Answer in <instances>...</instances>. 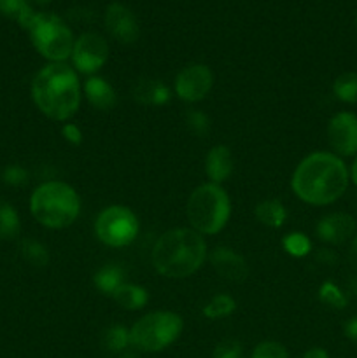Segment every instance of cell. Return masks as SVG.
I'll list each match as a JSON object with an SVG mask.
<instances>
[{
    "instance_id": "1",
    "label": "cell",
    "mask_w": 357,
    "mask_h": 358,
    "mask_svg": "<svg viewBox=\"0 0 357 358\" xmlns=\"http://www.w3.org/2000/svg\"><path fill=\"white\" fill-rule=\"evenodd\" d=\"M349 168L331 152H312L294 170L290 185L301 201L326 206L338 201L349 187Z\"/></svg>"
},
{
    "instance_id": "2",
    "label": "cell",
    "mask_w": 357,
    "mask_h": 358,
    "mask_svg": "<svg viewBox=\"0 0 357 358\" xmlns=\"http://www.w3.org/2000/svg\"><path fill=\"white\" fill-rule=\"evenodd\" d=\"M31 98L46 117L69 121L80 105V84L76 70L65 63L46 65L31 80Z\"/></svg>"
},
{
    "instance_id": "3",
    "label": "cell",
    "mask_w": 357,
    "mask_h": 358,
    "mask_svg": "<svg viewBox=\"0 0 357 358\" xmlns=\"http://www.w3.org/2000/svg\"><path fill=\"white\" fill-rule=\"evenodd\" d=\"M153 266L164 278H188L206 259V243L200 233L188 227L170 229L153 247Z\"/></svg>"
},
{
    "instance_id": "4",
    "label": "cell",
    "mask_w": 357,
    "mask_h": 358,
    "mask_svg": "<svg viewBox=\"0 0 357 358\" xmlns=\"http://www.w3.org/2000/svg\"><path fill=\"white\" fill-rule=\"evenodd\" d=\"M30 212L41 226L48 229H65L79 217V194L65 182H44L31 194Z\"/></svg>"
},
{
    "instance_id": "5",
    "label": "cell",
    "mask_w": 357,
    "mask_h": 358,
    "mask_svg": "<svg viewBox=\"0 0 357 358\" xmlns=\"http://www.w3.org/2000/svg\"><path fill=\"white\" fill-rule=\"evenodd\" d=\"M188 220L191 229L202 236H214L226 227L231 215V201L219 184H203L188 199Z\"/></svg>"
},
{
    "instance_id": "6",
    "label": "cell",
    "mask_w": 357,
    "mask_h": 358,
    "mask_svg": "<svg viewBox=\"0 0 357 358\" xmlns=\"http://www.w3.org/2000/svg\"><path fill=\"white\" fill-rule=\"evenodd\" d=\"M30 41L41 56L51 63H63L72 56L74 35L69 24L52 13H35L27 28Z\"/></svg>"
},
{
    "instance_id": "7",
    "label": "cell",
    "mask_w": 357,
    "mask_h": 358,
    "mask_svg": "<svg viewBox=\"0 0 357 358\" xmlns=\"http://www.w3.org/2000/svg\"><path fill=\"white\" fill-rule=\"evenodd\" d=\"M182 327L184 322L174 311H153L133 324L130 329V343L140 352H161L177 341Z\"/></svg>"
},
{
    "instance_id": "8",
    "label": "cell",
    "mask_w": 357,
    "mask_h": 358,
    "mask_svg": "<svg viewBox=\"0 0 357 358\" xmlns=\"http://www.w3.org/2000/svg\"><path fill=\"white\" fill-rule=\"evenodd\" d=\"M140 231L139 217L132 208L122 205H111L102 210L94 222V234L104 245L112 248L128 247Z\"/></svg>"
},
{
    "instance_id": "9",
    "label": "cell",
    "mask_w": 357,
    "mask_h": 358,
    "mask_svg": "<svg viewBox=\"0 0 357 358\" xmlns=\"http://www.w3.org/2000/svg\"><path fill=\"white\" fill-rule=\"evenodd\" d=\"M72 62L77 72L93 76L108 59V44L100 34L94 31H86L76 38L72 49Z\"/></svg>"
},
{
    "instance_id": "10",
    "label": "cell",
    "mask_w": 357,
    "mask_h": 358,
    "mask_svg": "<svg viewBox=\"0 0 357 358\" xmlns=\"http://www.w3.org/2000/svg\"><path fill=\"white\" fill-rule=\"evenodd\" d=\"M214 86V73L212 70L202 63H192V65L184 66L175 77V94L182 101L188 103H196L202 101L206 94L210 93Z\"/></svg>"
},
{
    "instance_id": "11",
    "label": "cell",
    "mask_w": 357,
    "mask_h": 358,
    "mask_svg": "<svg viewBox=\"0 0 357 358\" xmlns=\"http://www.w3.org/2000/svg\"><path fill=\"white\" fill-rule=\"evenodd\" d=\"M328 140L340 156H357V115L338 112L328 124Z\"/></svg>"
},
{
    "instance_id": "12",
    "label": "cell",
    "mask_w": 357,
    "mask_h": 358,
    "mask_svg": "<svg viewBox=\"0 0 357 358\" xmlns=\"http://www.w3.org/2000/svg\"><path fill=\"white\" fill-rule=\"evenodd\" d=\"M104 23L108 34L121 44H133L140 35V24L132 9L125 3L112 2L104 14Z\"/></svg>"
},
{
    "instance_id": "13",
    "label": "cell",
    "mask_w": 357,
    "mask_h": 358,
    "mask_svg": "<svg viewBox=\"0 0 357 358\" xmlns=\"http://www.w3.org/2000/svg\"><path fill=\"white\" fill-rule=\"evenodd\" d=\"M356 220L352 215L343 212L329 213L318 220L315 233L318 240L329 245H342L356 234Z\"/></svg>"
},
{
    "instance_id": "14",
    "label": "cell",
    "mask_w": 357,
    "mask_h": 358,
    "mask_svg": "<svg viewBox=\"0 0 357 358\" xmlns=\"http://www.w3.org/2000/svg\"><path fill=\"white\" fill-rule=\"evenodd\" d=\"M210 264L217 275L227 282L241 283L248 276V266L245 259L227 247H217L210 254Z\"/></svg>"
},
{
    "instance_id": "15",
    "label": "cell",
    "mask_w": 357,
    "mask_h": 358,
    "mask_svg": "<svg viewBox=\"0 0 357 358\" xmlns=\"http://www.w3.org/2000/svg\"><path fill=\"white\" fill-rule=\"evenodd\" d=\"M234 161L231 149L227 145H216L209 150L205 159L206 177L212 180V184H223L233 175Z\"/></svg>"
},
{
    "instance_id": "16",
    "label": "cell",
    "mask_w": 357,
    "mask_h": 358,
    "mask_svg": "<svg viewBox=\"0 0 357 358\" xmlns=\"http://www.w3.org/2000/svg\"><path fill=\"white\" fill-rule=\"evenodd\" d=\"M84 94H86L88 101L91 107L98 108L102 112L112 110L118 103V94L112 87L111 83L104 79V77L93 76L84 83Z\"/></svg>"
},
{
    "instance_id": "17",
    "label": "cell",
    "mask_w": 357,
    "mask_h": 358,
    "mask_svg": "<svg viewBox=\"0 0 357 358\" xmlns=\"http://www.w3.org/2000/svg\"><path fill=\"white\" fill-rule=\"evenodd\" d=\"M133 96L142 105H154L160 107L170 101L172 91L164 83L158 79H142L135 84Z\"/></svg>"
},
{
    "instance_id": "18",
    "label": "cell",
    "mask_w": 357,
    "mask_h": 358,
    "mask_svg": "<svg viewBox=\"0 0 357 358\" xmlns=\"http://www.w3.org/2000/svg\"><path fill=\"white\" fill-rule=\"evenodd\" d=\"M112 299L119 304L121 308L130 311L142 310L147 303H149V292L144 287L135 285V283H122L114 294Z\"/></svg>"
},
{
    "instance_id": "19",
    "label": "cell",
    "mask_w": 357,
    "mask_h": 358,
    "mask_svg": "<svg viewBox=\"0 0 357 358\" xmlns=\"http://www.w3.org/2000/svg\"><path fill=\"white\" fill-rule=\"evenodd\" d=\"M126 271L119 264H105L104 268L98 269L93 276V282L97 289L105 296H111L125 283Z\"/></svg>"
},
{
    "instance_id": "20",
    "label": "cell",
    "mask_w": 357,
    "mask_h": 358,
    "mask_svg": "<svg viewBox=\"0 0 357 358\" xmlns=\"http://www.w3.org/2000/svg\"><path fill=\"white\" fill-rule=\"evenodd\" d=\"M254 215L262 226L279 229V227H282L284 222H286L287 210L279 199H265V201L255 205Z\"/></svg>"
},
{
    "instance_id": "21",
    "label": "cell",
    "mask_w": 357,
    "mask_h": 358,
    "mask_svg": "<svg viewBox=\"0 0 357 358\" xmlns=\"http://www.w3.org/2000/svg\"><path fill=\"white\" fill-rule=\"evenodd\" d=\"M0 14L20 23L27 30L35 16V10L28 6V0H0Z\"/></svg>"
},
{
    "instance_id": "22",
    "label": "cell",
    "mask_w": 357,
    "mask_h": 358,
    "mask_svg": "<svg viewBox=\"0 0 357 358\" xmlns=\"http://www.w3.org/2000/svg\"><path fill=\"white\" fill-rule=\"evenodd\" d=\"M20 215L10 203L0 199V240H14L20 234Z\"/></svg>"
},
{
    "instance_id": "23",
    "label": "cell",
    "mask_w": 357,
    "mask_h": 358,
    "mask_svg": "<svg viewBox=\"0 0 357 358\" xmlns=\"http://www.w3.org/2000/svg\"><path fill=\"white\" fill-rule=\"evenodd\" d=\"M332 93L343 103H357V72H345L336 77Z\"/></svg>"
},
{
    "instance_id": "24",
    "label": "cell",
    "mask_w": 357,
    "mask_h": 358,
    "mask_svg": "<svg viewBox=\"0 0 357 358\" xmlns=\"http://www.w3.org/2000/svg\"><path fill=\"white\" fill-rule=\"evenodd\" d=\"M20 252L21 257H23L28 264L35 266V268H44V266L49 264V252L41 241L27 238V240L21 241Z\"/></svg>"
},
{
    "instance_id": "25",
    "label": "cell",
    "mask_w": 357,
    "mask_h": 358,
    "mask_svg": "<svg viewBox=\"0 0 357 358\" xmlns=\"http://www.w3.org/2000/svg\"><path fill=\"white\" fill-rule=\"evenodd\" d=\"M234 310H237V303H234L233 297L227 296V294H217L205 304L203 315L210 320H217V318L230 317Z\"/></svg>"
},
{
    "instance_id": "26",
    "label": "cell",
    "mask_w": 357,
    "mask_h": 358,
    "mask_svg": "<svg viewBox=\"0 0 357 358\" xmlns=\"http://www.w3.org/2000/svg\"><path fill=\"white\" fill-rule=\"evenodd\" d=\"M282 247L289 255L301 259L312 252V241L308 240V236H304L303 233L294 231V233L286 234V236L282 238Z\"/></svg>"
},
{
    "instance_id": "27",
    "label": "cell",
    "mask_w": 357,
    "mask_h": 358,
    "mask_svg": "<svg viewBox=\"0 0 357 358\" xmlns=\"http://www.w3.org/2000/svg\"><path fill=\"white\" fill-rule=\"evenodd\" d=\"M318 299H321L322 304L335 308V310H343L346 306L345 292L332 282L322 283L321 289H318Z\"/></svg>"
},
{
    "instance_id": "28",
    "label": "cell",
    "mask_w": 357,
    "mask_h": 358,
    "mask_svg": "<svg viewBox=\"0 0 357 358\" xmlns=\"http://www.w3.org/2000/svg\"><path fill=\"white\" fill-rule=\"evenodd\" d=\"M104 343L105 346H107V350H111V352H122V350H126L132 345V343H130V331L126 327H122V325H112V327L105 332Z\"/></svg>"
},
{
    "instance_id": "29",
    "label": "cell",
    "mask_w": 357,
    "mask_h": 358,
    "mask_svg": "<svg viewBox=\"0 0 357 358\" xmlns=\"http://www.w3.org/2000/svg\"><path fill=\"white\" fill-rule=\"evenodd\" d=\"M186 124H188V128L198 136L209 135L210 131V119L209 115L202 110H189L188 114H186Z\"/></svg>"
},
{
    "instance_id": "30",
    "label": "cell",
    "mask_w": 357,
    "mask_h": 358,
    "mask_svg": "<svg viewBox=\"0 0 357 358\" xmlns=\"http://www.w3.org/2000/svg\"><path fill=\"white\" fill-rule=\"evenodd\" d=\"M2 180L10 187H23L28 184V171L21 164H9L2 171Z\"/></svg>"
},
{
    "instance_id": "31",
    "label": "cell",
    "mask_w": 357,
    "mask_h": 358,
    "mask_svg": "<svg viewBox=\"0 0 357 358\" xmlns=\"http://www.w3.org/2000/svg\"><path fill=\"white\" fill-rule=\"evenodd\" d=\"M252 358H289L287 357V350L284 348L280 343L275 341H265L259 343L255 346Z\"/></svg>"
},
{
    "instance_id": "32",
    "label": "cell",
    "mask_w": 357,
    "mask_h": 358,
    "mask_svg": "<svg viewBox=\"0 0 357 358\" xmlns=\"http://www.w3.org/2000/svg\"><path fill=\"white\" fill-rule=\"evenodd\" d=\"M241 345L234 339L220 341L214 350V358H240Z\"/></svg>"
},
{
    "instance_id": "33",
    "label": "cell",
    "mask_w": 357,
    "mask_h": 358,
    "mask_svg": "<svg viewBox=\"0 0 357 358\" xmlns=\"http://www.w3.org/2000/svg\"><path fill=\"white\" fill-rule=\"evenodd\" d=\"M62 136L66 142L72 143V145H80L83 143V131H80V128L77 124H70V122L63 124Z\"/></svg>"
},
{
    "instance_id": "34",
    "label": "cell",
    "mask_w": 357,
    "mask_h": 358,
    "mask_svg": "<svg viewBox=\"0 0 357 358\" xmlns=\"http://www.w3.org/2000/svg\"><path fill=\"white\" fill-rule=\"evenodd\" d=\"M343 332H345V336L350 339V341L357 343V315H354L352 318H349V322H346L345 327H343Z\"/></svg>"
},
{
    "instance_id": "35",
    "label": "cell",
    "mask_w": 357,
    "mask_h": 358,
    "mask_svg": "<svg viewBox=\"0 0 357 358\" xmlns=\"http://www.w3.org/2000/svg\"><path fill=\"white\" fill-rule=\"evenodd\" d=\"M315 259H317L318 262H324V264H335V261H336L335 254L329 250H326V248H322V250L315 255Z\"/></svg>"
},
{
    "instance_id": "36",
    "label": "cell",
    "mask_w": 357,
    "mask_h": 358,
    "mask_svg": "<svg viewBox=\"0 0 357 358\" xmlns=\"http://www.w3.org/2000/svg\"><path fill=\"white\" fill-rule=\"evenodd\" d=\"M349 259H350V264H352L354 268H357V234L352 238V243H350Z\"/></svg>"
},
{
    "instance_id": "37",
    "label": "cell",
    "mask_w": 357,
    "mask_h": 358,
    "mask_svg": "<svg viewBox=\"0 0 357 358\" xmlns=\"http://www.w3.org/2000/svg\"><path fill=\"white\" fill-rule=\"evenodd\" d=\"M303 358H329V355H328V352H326V350L312 348V350H308L307 353H304Z\"/></svg>"
},
{
    "instance_id": "38",
    "label": "cell",
    "mask_w": 357,
    "mask_h": 358,
    "mask_svg": "<svg viewBox=\"0 0 357 358\" xmlns=\"http://www.w3.org/2000/svg\"><path fill=\"white\" fill-rule=\"evenodd\" d=\"M349 175H350V180L354 182V185H357V157H356V159H354L352 166H350Z\"/></svg>"
},
{
    "instance_id": "39",
    "label": "cell",
    "mask_w": 357,
    "mask_h": 358,
    "mask_svg": "<svg viewBox=\"0 0 357 358\" xmlns=\"http://www.w3.org/2000/svg\"><path fill=\"white\" fill-rule=\"evenodd\" d=\"M349 290L352 296L357 297V276H352V280H350V283H349Z\"/></svg>"
},
{
    "instance_id": "40",
    "label": "cell",
    "mask_w": 357,
    "mask_h": 358,
    "mask_svg": "<svg viewBox=\"0 0 357 358\" xmlns=\"http://www.w3.org/2000/svg\"><path fill=\"white\" fill-rule=\"evenodd\" d=\"M121 358H140V357L135 355V353H122Z\"/></svg>"
},
{
    "instance_id": "41",
    "label": "cell",
    "mask_w": 357,
    "mask_h": 358,
    "mask_svg": "<svg viewBox=\"0 0 357 358\" xmlns=\"http://www.w3.org/2000/svg\"><path fill=\"white\" fill-rule=\"evenodd\" d=\"M35 2L42 3V6H46V3H49V2H51V0H35Z\"/></svg>"
},
{
    "instance_id": "42",
    "label": "cell",
    "mask_w": 357,
    "mask_h": 358,
    "mask_svg": "<svg viewBox=\"0 0 357 358\" xmlns=\"http://www.w3.org/2000/svg\"><path fill=\"white\" fill-rule=\"evenodd\" d=\"M356 30H357V14H356Z\"/></svg>"
}]
</instances>
